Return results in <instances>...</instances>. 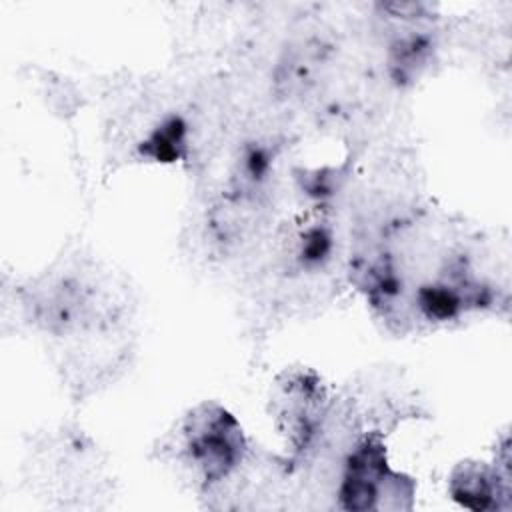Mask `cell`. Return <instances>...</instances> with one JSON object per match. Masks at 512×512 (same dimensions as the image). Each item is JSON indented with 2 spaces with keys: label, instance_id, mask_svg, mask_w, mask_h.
<instances>
[{
  "label": "cell",
  "instance_id": "obj_1",
  "mask_svg": "<svg viewBox=\"0 0 512 512\" xmlns=\"http://www.w3.org/2000/svg\"><path fill=\"white\" fill-rule=\"evenodd\" d=\"M180 456L206 492L230 480L246 460L248 442L240 422L220 404L204 402L180 426Z\"/></svg>",
  "mask_w": 512,
  "mask_h": 512
},
{
  "label": "cell",
  "instance_id": "obj_2",
  "mask_svg": "<svg viewBox=\"0 0 512 512\" xmlns=\"http://www.w3.org/2000/svg\"><path fill=\"white\" fill-rule=\"evenodd\" d=\"M412 478L394 472L386 458V446L376 432L352 442L340 462L336 484L338 506L352 512L412 508Z\"/></svg>",
  "mask_w": 512,
  "mask_h": 512
},
{
  "label": "cell",
  "instance_id": "obj_3",
  "mask_svg": "<svg viewBox=\"0 0 512 512\" xmlns=\"http://www.w3.org/2000/svg\"><path fill=\"white\" fill-rule=\"evenodd\" d=\"M448 490L450 496L468 510L502 508V500L510 498L508 462L494 466L484 462H462L452 470Z\"/></svg>",
  "mask_w": 512,
  "mask_h": 512
},
{
  "label": "cell",
  "instance_id": "obj_4",
  "mask_svg": "<svg viewBox=\"0 0 512 512\" xmlns=\"http://www.w3.org/2000/svg\"><path fill=\"white\" fill-rule=\"evenodd\" d=\"M432 56V40L426 30H404L388 44V72L394 82L404 84L418 78Z\"/></svg>",
  "mask_w": 512,
  "mask_h": 512
},
{
  "label": "cell",
  "instance_id": "obj_5",
  "mask_svg": "<svg viewBox=\"0 0 512 512\" xmlns=\"http://www.w3.org/2000/svg\"><path fill=\"white\" fill-rule=\"evenodd\" d=\"M188 140L190 134L184 118L178 114H166L138 144V152L148 160L170 164L186 156Z\"/></svg>",
  "mask_w": 512,
  "mask_h": 512
}]
</instances>
